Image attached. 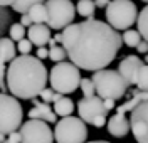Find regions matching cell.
<instances>
[{"instance_id":"cell-1","label":"cell","mask_w":148,"mask_h":143,"mask_svg":"<svg viewBox=\"0 0 148 143\" xmlns=\"http://www.w3.org/2000/svg\"><path fill=\"white\" fill-rule=\"evenodd\" d=\"M123 36L108 22L84 19L62 30V46L67 56L84 71L106 69L116 59L123 46Z\"/></svg>"},{"instance_id":"cell-2","label":"cell","mask_w":148,"mask_h":143,"mask_svg":"<svg viewBox=\"0 0 148 143\" xmlns=\"http://www.w3.org/2000/svg\"><path fill=\"white\" fill-rule=\"evenodd\" d=\"M47 79V67L37 56L22 54L7 67V89L18 99L37 98L46 88Z\"/></svg>"},{"instance_id":"cell-3","label":"cell","mask_w":148,"mask_h":143,"mask_svg":"<svg viewBox=\"0 0 148 143\" xmlns=\"http://www.w3.org/2000/svg\"><path fill=\"white\" fill-rule=\"evenodd\" d=\"M118 113L130 111L131 133L136 143H148V91H131V99L116 108Z\"/></svg>"},{"instance_id":"cell-4","label":"cell","mask_w":148,"mask_h":143,"mask_svg":"<svg viewBox=\"0 0 148 143\" xmlns=\"http://www.w3.org/2000/svg\"><path fill=\"white\" fill-rule=\"evenodd\" d=\"M92 81L96 86V93L103 99H121L128 93L130 83L123 77L118 69H99L94 71Z\"/></svg>"},{"instance_id":"cell-5","label":"cell","mask_w":148,"mask_h":143,"mask_svg":"<svg viewBox=\"0 0 148 143\" xmlns=\"http://www.w3.org/2000/svg\"><path fill=\"white\" fill-rule=\"evenodd\" d=\"M81 67H77L74 62H56L54 67H51L49 73V83L51 88L56 89L57 93L69 94L74 93L77 88H81Z\"/></svg>"},{"instance_id":"cell-6","label":"cell","mask_w":148,"mask_h":143,"mask_svg":"<svg viewBox=\"0 0 148 143\" xmlns=\"http://www.w3.org/2000/svg\"><path fill=\"white\" fill-rule=\"evenodd\" d=\"M22 118H24V111H22V105L18 103V98L14 94H5L2 93L0 96V140L2 143L5 142V138L10 133L20 130L22 126Z\"/></svg>"},{"instance_id":"cell-7","label":"cell","mask_w":148,"mask_h":143,"mask_svg":"<svg viewBox=\"0 0 148 143\" xmlns=\"http://www.w3.org/2000/svg\"><path fill=\"white\" fill-rule=\"evenodd\" d=\"M106 22L116 30H126L138 20V9L133 0H111L106 7Z\"/></svg>"},{"instance_id":"cell-8","label":"cell","mask_w":148,"mask_h":143,"mask_svg":"<svg viewBox=\"0 0 148 143\" xmlns=\"http://www.w3.org/2000/svg\"><path fill=\"white\" fill-rule=\"evenodd\" d=\"M83 118L64 116L61 118L54 128V136L57 143H86L88 140V126Z\"/></svg>"},{"instance_id":"cell-9","label":"cell","mask_w":148,"mask_h":143,"mask_svg":"<svg viewBox=\"0 0 148 143\" xmlns=\"http://www.w3.org/2000/svg\"><path fill=\"white\" fill-rule=\"evenodd\" d=\"M47 25L54 30H64L73 24L77 9L71 0H47Z\"/></svg>"},{"instance_id":"cell-10","label":"cell","mask_w":148,"mask_h":143,"mask_svg":"<svg viewBox=\"0 0 148 143\" xmlns=\"http://www.w3.org/2000/svg\"><path fill=\"white\" fill-rule=\"evenodd\" d=\"M77 113L79 118H83L88 125H92L96 128H103L104 125L108 123L106 114L108 109L104 106V99L101 96H89L77 101Z\"/></svg>"},{"instance_id":"cell-11","label":"cell","mask_w":148,"mask_h":143,"mask_svg":"<svg viewBox=\"0 0 148 143\" xmlns=\"http://www.w3.org/2000/svg\"><path fill=\"white\" fill-rule=\"evenodd\" d=\"M22 142L20 143H54V131L49 128L47 121L29 118V121L22 123L20 126Z\"/></svg>"},{"instance_id":"cell-12","label":"cell","mask_w":148,"mask_h":143,"mask_svg":"<svg viewBox=\"0 0 148 143\" xmlns=\"http://www.w3.org/2000/svg\"><path fill=\"white\" fill-rule=\"evenodd\" d=\"M106 128H108V133L111 136H116V138H125L128 131L131 130V123H130V120L125 116V113H118L113 114L110 120H108V123H106Z\"/></svg>"},{"instance_id":"cell-13","label":"cell","mask_w":148,"mask_h":143,"mask_svg":"<svg viewBox=\"0 0 148 143\" xmlns=\"http://www.w3.org/2000/svg\"><path fill=\"white\" fill-rule=\"evenodd\" d=\"M143 64H145V62H143V61H141L138 56H126V57H125V59L120 62L118 71L123 74V77L128 81L130 84H133L136 73H138V69L143 66Z\"/></svg>"},{"instance_id":"cell-14","label":"cell","mask_w":148,"mask_h":143,"mask_svg":"<svg viewBox=\"0 0 148 143\" xmlns=\"http://www.w3.org/2000/svg\"><path fill=\"white\" fill-rule=\"evenodd\" d=\"M27 36L32 40V44L37 47H42L49 44L51 40V27L47 24H32L30 27H27Z\"/></svg>"},{"instance_id":"cell-15","label":"cell","mask_w":148,"mask_h":143,"mask_svg":"<svg viewBox=\"0 0 148 143\" xmlns=\"http://www.w3.org/2000/svg\"><path fill=\"white\" fill-rule=\"evenodd\" d=\"M29 118L44 120V121H47V123H56V121H57V113L54 111V108L49 106V103L42 101V103L34 105V108L29 111Z\"/></svg>"},{"instance_id":"cell-16","label":"cell","mask_w":148,"mask_h":143,"mask_svg":"<svg viewBox=\"0 0 148 143\" xmlns=\"http://www.w3.org/2000/svg\"><path fill=\"white\" fill-rule=\"evenodd\" d=\"M18 49L14 44L12 37H2L0 39V61L2 62H12L15 59Z\"/></svg>"},{"instance_id":"cell-17","label":"cell","mask_w":148,"mask_h":143,"mask_svg":"<svg viewBox=\"0 0 148 143\" xmlns=\"http://www.w3.org/2000/svg\"><path fill=\"white\" fill-rule=\"evenodd\" d=\"M54 111L57 113V116H61V118H64V116H71L74 111V103L71 98H67V96H62L59 101H56L54 103Z\"/></svg>"},{"instance_id":"cell-18","label":"cell","mask_w":148,"mask_h":143,"mask_svg":"<svg viewBox=\"0 0 148 143\" xmlns=\"http://www.w3.org/2000/svg\"><path fill=\"white\" fill-rule=\"evenodd\" d=\"M29 15L32 17L34 24H47V7L46 3H36L32 5L27 12Z\"/></svg>"},{"instance_id":"cell-19","label":"cell","mask_w":148,"mask_h":143,"mask_svg":"<svg viewBox=\"0 0 148 143\" xmlns=\"http://www.w3.org/2000/svg\"><path fill=\"white\" fill-rule=\"evenodd\" d=\"M76 9H77V15H81L84 19H94L96 2L94 0H79Z\"/></svg>"},{"instance_id":"cell-20","label":"cell","mask_w":148,"mask_h":143,"mask_svg":"<svg viewBox=\"0 0 148 143\" xmlns=\"http://www.w3.org/2000/svg\"><path fill=\"white\" fill-rule=\"evenodd\" d=\"M141 40H143V36L140 34V30L126 29V30L123 32V42H125V46H128V47H136Z\"/></svg>"},{"instance_id":"cell-21","label":"cell","mask_w":148,"mask_h":143,"mask_svg":"<svg viewBox=\"0 0 148 143\" xmlns=\"http://www.w3.org/2000/svg\"><path fill=\"white\" fill-rule=\"evenodd\" d=\"M133 84L136 86L140 91H148V64H143V66L138 69Z\"/></svg>"},{"instance_id":"cell-22","label":"cell","mask_w":148,"mask_h":143,"mask_svg":"<svg viewBox=\"0 0 148 143\" xmlns=\"http://www.w3.org/2000/svg\"><path fill=\"white\" fill-rule=\"evenodd\" d=\"M136 24H138L140 34L143 36V39H145V40H148V3L141 10H140V15H138Z\"/></svg>"},{"instance_id":"cell-23","label":"cell","mask_w":148,"mask_h":143,"mask_svg":"<svg viewBox=\"0 0 148 143\" xmlns=\"http://www.w3.org/2000/svg\"><path fill=\"white\" fill-rule=\"evenodd\" d=\"M44 0H15L14 3H12V9L18 12V14H27L29 9L32 7V5H36V3H42Z\"/></svg>"},{"instance_id":"cell-24","label":"cell","mask_w":148,"mask_h":143,"mask_svg":"<svg viewBox=\"0 0 148 143\" xmlns=\"http://www.w3.org/2000/svg\"><path fill=\"white\" fill-rule=\"evenodd\" d=\"M39 96H40L42 101H46V103H56V101H59L64 94H62V93H57V91L52 89V88H44L42 93H40Z\"/></svg>"},{"instance_id":"cell-25","label":"cell","mask_w":148,"mask_h":143,"mask_svg":"<svg viewBox=\"0 0 148 143\" xmlns=\"http://www.w3.org/2000/svg\"><path fill=\"white\" fill-rule=\"evenodd\" d=\"M66 57L67 56V51H66V47L62 46H54V47H51V52H49V59L51 61H54V62H62V61H66Z\"/></svg>"},{"instance_id":"cell-26","label":"cell","mask_w":148,"mask_h":143,"mask_svg":"<svg viewBox=\"0 0 148 143\" xmlns=\"http://www.w3.org/2000/svg\"><path fill=\"white\" fill-rule=\"evenodd\" d=\"M81 91H83V94L86 98L96 94V86H94L92 77H84V79H81Z\"/></svg>"},{"instance_id":"cell-27","label":"cell","mask_w":148,"mask_h":143,"mask_svg":"<svg viewBox=\"0 0 148 143\" xmlns=\"http://www.w3.org/2000/svg\"><path fill=\"white\" fill-rule=\"evenodd\" d=\"M10 32V37L14 39V40H22V39H25V25H22L20 22L18 24H12L9 29Z\"/></svg>"},{"instance_id":"cell-28","label":"cell","mask_w":148,"mask_h":143,"mask_svg":"<svg viewBox=\"0 0 148 143\" xmlns=\"http://www.w3.org/2000/svg\"><path fill=\"white\" fill-rule=\"evenodd\" d=\"M32 40L30 39H22V40H18L17 42V49H18V52L20 54H30V51H32Z\"/></svg>"},{"instance_id":"cell-29","label":"cell","mask_w":148,"mask_h":143,"mask_svg":"<svg viewBox=\"0 0 148 143\" xmlns=\"http://www.w3.org/2000/svg\"><path fill=\"white\" fill-rule=\"evenodd\" d=\"M49 52H51V49H47L46 46L37 47V57H39V59H47V57H49Z\"/></svg>"},{"instance_id":"cell-30","label":"cell","mask_w":148,"mask_h":143,"mask_svg":"<svg viewBox=\"0 0 148 143\" xmlns=\"http://www.w3.org/2000/svg\"><path fill=\"white\" fill-rule=\"evenodd\" d=\"M136 51H138L140 54H148V40L143 39L138 46H136Z\"/></svg>"},{"instance_id":"cell-31","label":"cell","mask_w":148,"mask_h":143,"mask_svg":"<svg viewBox=\"0 0 148 143\" xmlns=\"http://www.w3.org/2000/svg\"><path fill=\"white\" fill-rule=\"evenodd\" d=\"M20 24L25 25V27H30L34 22H32V17H30L29 14H22V17H20Z\"/></svg>"},{"instance_id":"cell-32","label":"cell","mask_w":148,"mask_h":143,"mask_svg":"<svg viewBox=\"0 0 148 143\" xmlns=\"http://www.w3.org/2000/svg\"><path fill=\"white\" fill-rule=\"evenodd\" d=\"M94 2H96V7H98V9H106V7L110 5L111 0H94Z\"/></svg>"},{"instance_id":"cell-33","label":"cell","mask_w":148,"mask_h":143,"mask_svg":"<svg viewBox=\"0 0 148 143\" xmlns=\"http://www.w3.org/2000/svg\"><path fill=\"white\" fill-rule=\"evenodd\" d=\"M114 101H116V99H111V98L104 99V106H106V109H108V111H111V109L114 108Z\"/></svg>"},{"instance_id":"cell-34","label":"cell","mask_w":148,"mask_h":143,"mask_svg":"<svg viewBox=\"0 0 148 143\" xmlns=\"http://www.w3.org/2000/svg\"><path fill=\"white\" fill-rule=\"evenodd\" d=\"M15 0H0V3H2V7H12V3H14Z\"/></svg>"},{"instance_id":"cell-35","label":"cell","mask_w":148,"mask_h":143,"mask_svg":"<svg viewBox=\"0 0 148 143\" xmlns=\"http://www.w3.org/2000/svg\"><path fill=\"white\" fill-rule=\"evenodd\" d=\"M54 39H56V40H57V42H62V32H61V34L57 32V34H56V36H54Z\"/></svg>"},{"instance_id":"cell-36","label":"cell","mask_w":148,"mask_h":143,"mask_svg":"<svg viewBox=\"0 0 148 143\" xmlns=\"http://www.w3.org/2000/svg\"><path fill=\"white\" fill-rule=\"evenodd\" d=\"M49 46H51V47H54V46H57V40H56V39L52 37L51 40H49Z\"/></svg>"},{"instance_id":"cell-37","label":"cell","mask_w":148,"mask_h":143,"mask_svg":"<svg viewBox=\"0 0 148 143\" xmlns=\"http://www.w3.org/2000/svg\"><path fill=\"white\" fill-rule=\"evenodd\" d=\"M86 143H111V142H104V140H94V142H86Z\"/></svg>"},{"instance_id":"cell-38","label":"cell","mask_w":148,"mask_h":143,"mask_svg":"<svg viewBox=\"0 0 148 143\" xmlns=\"http://www.w3.org/2000/svg\"><path fill=\"white\" fill-rule=\"evenodd\" d=\"M145 62H147V64H148V56H147V57H145Z\"/></svg>"},{"instance_id":"cell-39","label":"cell","mask_w":148,"mask_h":143,"mask_svg":"<svg viewBox=\"0 0 148 143\" xmlns=\"http://www.w3.org/2000/svg\"><path fill=\"white\" fill-rule=\"evenodd\" d=\"M141 2H145V3H148V0H141Z\"/></svg>"}]
</instances>
